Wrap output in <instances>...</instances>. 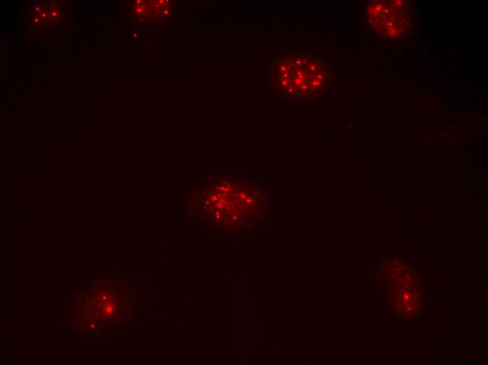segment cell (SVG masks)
Listing matches in <instances>:
<instances>
[{"instance_id": "1", "label": "cell", "mask_w": 488, "mask_h": 365, "mask_svg": "<svg viewBox=\"0 0 488 365\" xmlns=\"http://www.w3.org/2000/svg\"><path fill=\"white\" fill-rule=\"evenodd\" d=\"M269 83L285 100L312 99L330 89L331 69L320 58L304 51L282 53L271 61Z\"/></svg>"}, {"instance_id": "2", "label": "cell", "mask_w": 488, "mask_h": 365, "mask_svg": "<svg viewBox=\"0 0 488 365\" xmlns=\"http://www.w3.org/2000/svg\"><path fill=\"white\" fill-rule=\"evenodd\" d=\"M365 13L372 29L388 40L402 38L409 32L412 25V10L407 1H369Z\"/></svg>"}]
</instances>
